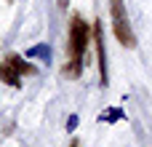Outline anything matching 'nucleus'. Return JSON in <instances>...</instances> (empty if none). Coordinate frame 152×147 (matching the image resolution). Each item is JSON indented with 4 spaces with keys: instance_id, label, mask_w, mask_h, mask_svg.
Returning <instances> with one entry per match:
<instances>
[{
    "instance_id": "423d86ee",
    "label": "nucleus",
    "mask_w": 152,
    "mask_h": 147,
    "mask_svg": "<svg viewBox=\"0 0 152 147\" xmlns=\"http://www.w3.org/2000/svg\"><path fill=\"white\" fill-rule=\"evenodd\" d=\"M35 54H37V56H43V59L48 62V48H45V46H37V48H32V56H35Z\"/></svg>"
},
{
    "instance_id": "0eeeda50",
    "label": "nucleus",
    "mask_w": 152,
    "mask_h": 147,
    "mask_svg": "<svg viewBox=\"0 0 152 147\" xmlns=\"http://www.w3.org/2000/svg\"><path fill=\"white\" fill-rule=\"evenodd\" d=\"M104 118H107V121H115V118H123V112H120V110H110Z\"/></svg>"
},
{
    "instance_id": "20e7f679",
    "label": "nucleus",
    "mask_w": 152,
    "mask_h": 147,
    "mask_svg": "<svg viewBox=\"0 0 152 147\" xmlns=\"http://www.w3.org/2000/svg\"><path fill=\"white\" fill-rule=\"evenodd\" d=\"M0 80L5 86H13V88H21V75L8 64V62H0Z\"/></svg>"
},
{
    "instance_id": "f257e3e1",
    "label": "nucleus",
    "mask_w": 152,
    "mask_h": 147,
    "mask_svg": "<svg viewBox=\"0 0 152 147\" xmlns=\"http://www.w3.org/2000/svg\"><path fill=\"white\" fill-rule=\"evenodd\" d=\"M88 40H91V27H88V21H86L80 13H75V16L69 19V40H67V51H69L67 72L75 75V78H77L80 70H83V54H86Z\"/></svg>"
},
{
    "instance_id": "39448f33",
    "label": "nucleus",
    "mask_w": 152,
    "mask_h": 147,
    "mask_svg": "<svg viewBox=\"0 0 152 147\" xmlns=\"http://www.w3.org/2000/svg\"><path fill=\"white\" fill-rule=\"evenodd\" d=\"M5 62H8L19 75H35V67H32V64H27L19 54H8V56H5Z\"/></svg>"
},
{
    "instance_id": "7ed1b4c3",
    "label": "nucleus",
    "mask_w": 152,
    "mask_h": 147,
    "mask_svg": "<svg viewBox=\"0 0 152 147\" xmlns=\"http://www.w3.org/2000/svg\"><path fill=\"white\" fill-rule=\"evenodd\" d=\"M91 40L96 43V62H99V75H102V86L110 83L107 78V48H104V35H102V21H96L91 27Z\"/></svg>"
},
{
    "instance_id": "f03ea898",
    "label": "nucleus",
    "mask_w": 152,
    "mask_h": 147,
    "mask_svg": "<svg viewBox=\"0 0 152 147\" xmlns=\"http://www.w3.org/2000/svg\"><path fill=\"white\" fill-rule=\"evenodd\" d=\"M110 16H112V32L118 37V43L123 48H134L136 46V35L131 29L128 13H126V3L123 0H110Z\"/></svg>"
}]
</instances>
